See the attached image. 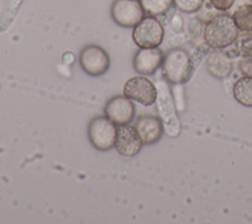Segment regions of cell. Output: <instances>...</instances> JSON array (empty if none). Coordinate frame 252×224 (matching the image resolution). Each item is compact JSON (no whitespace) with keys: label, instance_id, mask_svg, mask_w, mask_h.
<instances>
[{"label":"cell","instance_id":"6da1fadb","mask_svg":"<svg viewBox=\"0 0 252 224\" xmlns=\"http://www.w3.org/2000/svg\"><path fill=\"white\" fill-rule=\"evenodd\" d=\"M238 28L232 17L226 13L213 15L203 29L204 43L212 49H223L232 46L237 38Z\"/></svg>","mask_w":252,"mask_h":224},{"label":"cell","instance_id":"7a4b0ae2","mask_svg":"<svg viewBox=\"0 0 252 224\" xmlns=\"http://www.w3.org/2000/svg\"><path fill=\"white\" fill-rule=\"evenodd\" d=\"M161 68L164 78L169 84H186L192 77L193 59L186 49L173 48L164 56Z\"/></svg>","mask_w":252,"mask_h":224},{"label":"cell","instance_id":"3957f363","mask_svg":"<svg viewBox=\"0 0 252 224\" xmlns=\"http://www.w3.org/2000/svg\"><path fill=\"white\" fill-rule=\"evenodd\" d=\"M87 131L90 142L98 151H109L115 147L118 126L106 116H98L91 120Z\"/></svg>","mask_w":252,"mask_h":224},{"label":"cell","instance_id":"277c9868","mask_svg":"<svg viewBox=\"0 0 252 224\" xmlns=\"http://www.w3.org/2000/svg\"><path fill=\"white\" fill-rule=\"evenodd\" d=\"M164 28L157 17H144L132 30V39L139 48H158L163 43Z\"/></svg>","mask_w":252,"mask_h":224},{"label":"cell","instance_id":"5b68a950","mask_svg":"<svg viewBox=\"0 0 252 224\" xmlns=\"http://www.w3.org/2000/svg\"><path fill=\"white\" fill-rule=\"evenodd\" d=\"M80 66L83 72L92 77H97L106 73L110 68L111 60L109 55L102 47L100 46H87L80 53Z\"/></svg>","mask_w":252,"mask_h":224},{"label":"cell","instance_id":"8992f818","mask_svg":"<svg viewBox=\"0 0 252 224\" xmlns=\"http://www.w3.org/2000/svg\"><path fill=\"white\" fill-rule=\"evenodd\" d=\"M111 17L118 26L134 28L145 17L139 0H115L111 5Z\"/></svg>","mask_w":252,"mask_h":224},{"label":"cell","instance_id":"52a82bcc","mask_svg":"<svg viewBox=\"0 0 252 224\" xmlns=\"http://www.w3.org/2000/svg\"><path fill=\"white\" fill-rule=\"evenodd\" d=\"M124 95L144 106H153L157 102L158 89L152 81L144 76H138L126 81L124 86Z\"/></svg>","mask_w":252,"mask_h":224},{"label":"cell","instance_id":"ba28073f","mask_svg":"<svg viewBox=\"0 0 252 224\" xmlns=\"http://www.w3.org/2000/svg\"><path fill=\"white\" fill-rule=\"evenodd\" d=\"M158 86H159V88H157L158 110H159V113L163 120L164 129L169 136H177L179 134V118L175 113L174 104H173V98L169 93V88L163 82H159Z\"/></svg>","mask_w":252,"mask_h":224},{"label":"cell","instance_id":"9c48e42d","mask_svg":"<svg viewBox=\"0 0 252 224\" xmlns=\"http://www.w3.org/2000/svg\"><path fill=\"white\" fill-rule=\"evenodd\" d=\"M105 116L116 126L130 124L135 117V106L130 98L124 96H115L105 105Z\"/></svg>","mask_w":252,"mask_h":224},{"label":"cell","instance_id":"30bf717a","mask_svg":"<svg viewBox=\"0 0 252 224\" xmlns=\"http://www.w3.org/2000/svg\"><path fill=\"white\" fill-rule=\"evenodd\" d=\"M143 145V141H141L135 126H131L129 124L118 126V136H116L115 149L121 156L132 158V156L138 155Z\"/></svg>","mask_w":252,"mask_h":224},{"label":"cell","instance_id":"8fae6325","mask_svg":"<svg viewBox=\"0 0 252 224\" xmlns=\"http://www.w3.org/2000/svg\"><path fill=\"white\" fill-rule=\"evenodd\" d=\"M164 55L159 48H140L134 57V69L143 76L155 75L163 64Z\"/></svg>","mask_w":252,"mask_h":224},{"label":"cell","instance_id":"7c38bea8","mask_svg":"<svg viewBox=\"0 0 252 224\" xmlns=\"http://www.w3.org/2000/svg\"><path fill=\"white\" fill-rule=\"evenodd\" d=\"M135 129L144 145L155 144L160 140L164 134L163 121L157 116H141L135 122Z\"/></svg>","mask_w":252,"mask_h":224},{"label":"cell","instance_id":"4fadbf2b","mask_svg":"<svg viewBox=\"0 0 252 224\" xmlns=\"http://www.w3.org/2000/svg\"><path fill=\"white\" fill-rule=\"evenodd\" d=\"M206 68L211 76L217 80H224L231 75L233 69V64L228 55L220 49H215L209 53L206 60Z\"/></svg>","mask_w":252,"mask_h":224},{"label":"cell","instance_id":"5bb4252c","mask_svg":"<svg viewBox=\"0 0 252 224\" xmlns=\"http://www.w3.org/2000/svg\"><path fill=\"white\" fill-rule=\"evenodd\" d=\"M233 97L245 107H252V77L244 76L233 84Z\"/></svg>","mask_w":252,"mask_h":224},{"label":"cell","instance_id":"9a60e30c","mask_svg":"<svg viewBox=\"0 0 252 224\" xmlns=\"http://www.w3.org/2000/svg\"><path fill=\"white\" fill-rule=\"evenodd\" d=\"M232 19L240 32L252 30V4H244L238 6L232 14Z\"/></svg>","mask_w":252,"mask_h":224},{"label":"cell","instance_id":"2e32d148","mask_svg":"<svg viewBox=\"0 0 252 224\" xmlns=\"http://www.w3.org/2000/svg\"><path fill=\"white\" fill-rule=\"evenodd\" d=\"M143 6L145 14L150 17H159L164 15L170 10L173 5V0H139Z\"/></svg>","mask_w":252,"mask_h":224},{"label":"cell","instance_id":"e0dca14e","mask_svg":"<svg viewBox=\"0 0 252 224\" xmlns=\"http://www.w3.org/2000/svg\"><path fill=\"white\" fill-rule=\"evenodd\" d=\"M233 44L235 51L241 57H252V30L238 33Z\"/></svg>","mask_w":252,"mask_h":224},{"label":"cell","instance_id":"ac0fdd59","mask_svg":"<svg viewBox=\"0 0 252 224\" xmlns=\"http://www.w3.org/2000/svg\"><path fill=\"white\" fill-rule=\"evenodd\" d=\"M204 3H206V0H173L175 8L179 12L186 13V14L199 12Z\"/></svg>","mask_w":252,"mask_h":224},{"label":"cell","instance_id":"d6986e66","mask_svg":"<svg viewBox=\"0 0 252 224\" xmlns=\"http://www.w3.org/2000/svg\"><path fill=\"white\" fill-rule=\"evenodd\" d=\"M236 0H209V4L220 12H227L235 5Z\"/></svg>","mask_w":252,"mask_h":224},{"label":"cell","instance_id":"ffe728a7","mask_svg":"<svg viewBox=\"0 0 252 224\" xmlns=\"http://www.w3.org/2000/svg\"><path fill=\"white\" fill-rule=\"evenodd\" d=\"M241 73L246 77H252V57H242L238 63Z\"/></svg>","mask_w":252,"mask_h":224}]
</instances>
